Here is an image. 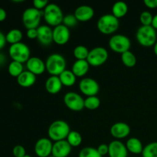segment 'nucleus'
<instances>
[{
	"label": "nucleus",
	"instance_id": "1",
	"mask_svg": "<svg viewBox=\"0 0 157 157\" xmlns=\"http://www.w3.org/2000/svg\"><path fill=\"white\" fill-rule=\"evenodd\" d=\"M71 132L70 126L66 121L58 120L52 122L48 130V135L52 141H61L67 139Z\"/></svg>",
	"mask_w": 157,
	"mask_h": 157
},
{
	"label": "nucleus",
	"instance_id": "2",
	"mask_svg": "<svg viewBox=\"0 0 157 157\" xmlns=\"http://www.w3.org/2000/svg\"><path fill=\"white\" fill-rule=\"evenodd\" d=\"M66 59L61 54H52L45 61L46 71L51 76H59L66 70Z\"/></svg>",
	"mask_w": 157,
	"mask_h": 157
},
{
	"label": "nucleus",
	"instance_id": "3",
	"mask_svg": "<svg viewBox=\"0 0 157 157\" xmlns=\"http://www.w3.org/2000/svg\"><path fill=\"white\" fill-rule=\"evenodd\" d=\"M43 17L48 25L55 28L62 24L64 15L62 10L58 5L49 3L43 10Z\"/></svg>",
	"mask_w": 157,
	"mask_h": 157
},
{
	"label": "nucleus",
	"instance_id": "4",
	"mask_svg": "<svg viewBox=\"0 0 157 157\" xmlns=\"http://www.w3.org/2000/svg\"><path fill=\"white\" fill-rule=\"evenodd\" d=\"M137 42L144 47L154 46L157 41L156 31L152 25L140 26L136 34Z\"/></svg>",
	"mask_w": 157,
	"mask_h": 157
},
{
	"label": "nucleus",
	"instance_id": "5",
	"mask_svg": "<svg viewBox=\"0 0 157 157\" xmlns=\"http://www.w3.org/2000/svg\"><path fill=\"white\" fill-rule=\"evenodd\" d=\"M120 21L117 18L112 14H106L100 17L97 22L99 32L104 35H111L118 29Z\"/></svg>",
	"mask_w": 157,
	"mask_h": 157
},
{
	"label": "nucleus",
	"instance_id": "6",
	"mask_svg": "<svg viewBox=\"0 0 157 157\" xmlns=\"http://www.w3.org/2000/svg\"><path fill=\"white\" fill-rule=\"evenodd\" d=\"M9 55L12 61L23 64L27 62L28 60L31 58V51L27 44L23 42H19L10 45Z\"/></svg>",
	"mask_w": 157,
	"mask_h": 157
},
{
	"label": "nucleus",
	"instance_id": "7",
	"mask_svg": "<svg viewBox=\"0 0 157 157\" xmlns=\"http://www.w3.org/2000/svg\"><path fill=\"white\" fill-rule=\"evenodd\" d=\"M43 11H39L34 7L28 8L22 14V22L27 29H38L40 26Z\"/></svg>",
	"mask_w": 157,
	"mask_h": 157
},
{
	"label": "nucleus",
	"instance_id": "8",
	"mask_svg": "<svg viewBox=\"0 0 157 157\" xmlns=\"http://www.w3.org/2000/svg\"><path fill=\"white\" fill-rule=\"evenodd\" d=\"M109 47L113 52L122 55L123 53L130 51L131 42L130 38L124 35H114L109 40Z\"/></svg>",
	"mask_w": 157,
	"mask_h": 157
},
{
	"label": "nucleus",
	"instance_id": "9",
	"mask_svg": "<svg viewBox=\"0 0 157 157\" xmlns=\"http://www.w3.org/2000/svg\"><path fill=\"white\" fill-rule=\"evenodd\" d=\"M108 56V52L105 48L96 47L89 52L87 61L90 66L99 67L107 61Z\"/></svg>",
	"mask_w": 157,
	"mask_h": 157
},
{
	"label": "nucleus",
	"instance_id": "10",
	"mask_svg": "<svg viewBox=\"0 0 157 157\" xmlns=\"http://www.w3.org/2000/svg\"><path fill=\"white\" fill-rule=\"evenodd\" d=\"M64 104L69 110L78 112L84 108V99L76 92H68L64 96Z\"/></svg>",
	"mask_w": 157,
	"mask_h": 157
},
{
	"label": "nucleus",
	"instance_id": "11",
	"mask_svg": "<svg viewBox=\"0 0 157 157\" xmlns=\"http://www.w3.org/2000/svg\"><path fill=\"white\" fill-rule=\"evenodd\" d=\"M79 89L81 93L87 97L97 96L100 90V86L94 79L84 78L80 81Z\"/></svg>",
	"mask_w": 157,
	"mask_h": 157
},
{
	"label": "nucleus",
	"instance_id": "12",
	"mask_svg": "<svg viewBox=\"0 0 157 157\" xmlns=\"http://www.w3.org/2000/svg\"><path fill=\"white\" fill-rule=\"evenodd\" d=\"M53 144L49 138L43 137L35 143L34 150L38 157H49L52 156Z\"/></svg>",
	"mask_w": 157,
	"mask_h": 157
},
{
	"label": "nucleus",
	"instance_id": "13",
	"mask_svg": "<svg viewBox=\"0 0 157 157\" xmlns=\"http://www.w3.org/2000/svg\"><path fill=\"white\" fill-rule=\"evenodd\" d=\"M70 30L63 24L56 26L53 29V41L58 45H64L70 39Z\"/></svg>",
	"mask_w": 157,
	"mask_h": 157
},
{
	"label": "nucleus",
	"instance_id": "14",
	"mask_svg": "<svg viewBox=\"0 0 157 157\" xmlns=\"http://www.w3.org/2000/svg\"><path fill=\"white\" fill-rule=\"evenodd\" d=\"M38 41L41 45L48 46L53 42V29L48 25H42L37 29Z\"/></svg>",
	"mask_w": 157,
	"mask_h": 157
},
{
	"label": "nucleus",
	"instance_id": "15",
	"mask_svg": "<svg viewBox=\"0 0 157 157\" xmlns=\"http://www.w3.org/2000/svg\"><path fill=\"white\" fill-rule=\"evenodd\" d=\"M26 67L27 71L35 76L42 75L46 71L45 62L38 57H31L26 62Z\"/></svg>",
	"mask_w": 157,
	"mask_h": 157
},
{
	"label": "nucleus",
	"instance_id": "16",
	"mask_svg": "<svg viewBox=\"0 0 157 157\" xmlns=\"http://www.w3.org/2000/svg\"><path fill=\"white\" fill-rule=\"evenodd\" d=\"M72 147L66 140L57 141L53 144L52 156L54 157H67L71 153Z\"/></svg>",
	"mask_w": 157,
	"mask_h": 157
},
{
	"label": "nucleus",
	"instance_id": "17",
	"mask_svg": "<svg viewBox=\"0 0 157 157\" xmlns=\"http://www.w3.org/2000/svg\"><path fill=\"white\" fill-rule=\"evenodd\" d=\"M109 146V157H127L128 156V150L126 147L125 144L121 141L113 140L108 144Z\"/></svg>",
	"mask_w": 157,
	"mask_h": 157
},
{
	"label": "nucleus",
	"instance_id": "18",
	"mask_svg": "<svg viewBox=\"0 0 157 157\" xmlns=\"http://www.w3.org/2000/svg\"><path fill=\"white\" fill-rule=\"evenodd\" d=\"M110 133L112 136L117 140L124 139L129 136L130 133V127L124 122H118L113 124L110 128Z\"/></svg>",
	"mask_w": 157,
	"mask_h": 157
},
{
	"label": "nucleus",
	"instance_id": "19",
	"mask_svg": "<svg viewBox=\"0 0 157 157\" xmlns=\"http://www.w3.org/2000/svg\"><path fill=\"white\" fill-rule=\"evenodd\" d=\"M77 20L81 22L90 21L94 15V11L90 6L87 5H83L77 8L74 13Z\"/></svg>",
	"mask_w": 157,
	"mask_h": 157
},
{
	"label": "nucleus",
	"instance_id": "20",
	"mask_svg": "<svg viewBox=\"0 0 157 157\" xmlns=\"http://www.w3.org/2000/svg\"><path fill=\"white\" fill-rule=\"evenodd\" d=\"M45 90L51 94H57L62 89V84L58 76H50L45 81Z\"/></svg>",
	"mask_w": 157,
	"mask_h": 157
},
{
	"label": "nucleus",
	"instance_id": "21",
	"mask_svg": "<svg viewBox=\"0 0 157 157\" xmlns=\"http://www.w3.org/2000/svg\"><path fill=\"white\" fill-rule=\"evenodd\" d=\"M36 82V76L29 71H24L17 78V83L22 87H30Z\"/></svg>",
	"mask_w": 157,
	"mask_h": 157
},
{
	"label": "nucleus",
	"instance_id": "22",
	"mask_svg": "<svg viewBox=\"0 0 157 157\" xmlns=\"http://www.w3.org/2000/svg\"><path fill=\"white\" fill-rule=\"evenodd\" d=\"M89 67L90 64L87 60H77L72 65L71 71L76 77L82 78L87 75L89 71Z\"/></svg>",
	"mask_w": 157,
	"mask_h": 157
},
{
	"label": "nucleus",
	"instance_id": "23",
	"mask_svg": "<svg viewBox=\"0 0 157 157\" xmlns=\"http://www.w3.org/2000/svg\"><path fill=\"white\" fill-rule=\"evenodd\" d=\"M125 145L127 150H128V152H130V153L136 155H139L140 154V153L142 154V152L144 147L143 146L142 142H141L138 138H130V139L127 141Z\"/></svg>",
	"mask_w": 157,
	"mask_h": 157
},
{
	"label": "nucleus",
	"instance_id": "24",
	"mask_svg": "<svg viewBox=\"0 0 157 157\" xmlns=\"http://www.w3.org/2000/svg\"><path fill=\"white\" fill-rule=\"evenodd\" d=\"M58 77L62 85L65 87H71L76 83L77 77L71 71V70L64 71Z\"/></svg>",
	"mask_w": 157,
	"mask_h": 157
},
{
	"label": "nucleus",
	"instance_id": "25",
	"mask_svg": "<svg viewBox=\"0 0 157 157\" xmlns=\"http://www.w3.org/2000/svg\"><path fill=\"white\" fill-rule=\"evenodd\" d=\"M128 12V6L124 2H117L112 7V15L118 19L125 16Z\"/></svg>",
	"mask_w": 157,
	"mask_h": 157
},
{
	"label": "nucleus",
	"instance_id": "26",
	"mask_svg": "<svg viewBox=\"0 0 157 157\" xmlns=\"http://www.w3.org/2000/svg\"><path fill=\"white\" fill-rule=\"evenodd\" d=\"M23 34L21 30L18 29H11L9 32L6 35V38L7 43L12 45V44H17V43L21 42V39H22Z\"/></svg>",
	"mask_w": 157,
	"mask_h": 157
},
{
	"label": "nucleus",
	"instance_id": "27",
	"mask_svg": "<svg viewBox=\"0 0 157 157\" xmlns=\"http://www.w3.org/2000/svg\"><path fill=\"white\" fill-rule=\"evenodd\" d=\"M8 71L9 74L12 77L14 78H18L23 71V64L20 62H17V61H12V62L9 63V67H8Z\"/></svg>",
	"mask_w": 157,
	"mask_h": 157
},
{
	"label": "nucleus",
	"instance_id": "28",
	"mask_svg": "<svg viewBox=\"0 0 157 157\" xmlns=\"http://www.w3.org/2000/svg\"><path fill=\"white\" fill-rule=\"evenodd\" d=\"M121 61L127 67H133L136 64V58L134 54L130 51L126 52L121 55Z\"/></svg>",
	"mask_w": 157,
	"mask_h": 157
},
{
	"label": "nucleus",
	"instance_id": "29",
	"mask_svg": "<svg viewBox=\"0 0 157 157\" xmlns=\"http://www.w3.org/2000/svg\"><path fill=\"white\" fill-rule=\"evenodd\" d=\"M66 140L67 141V143L70 144L71 147H78L82 143V136L79 132L73 130V131H71L69 133Z\"/></svg>",
	"mask_w": 157,
	"mask_h": 157
},
{
	"label": "nucleus",
	"instance_id": "30",
	"mask_svg": "<svg viewBox=\"0 0 157 157\" xmlns=\"http://www.w3.org/2000/svg\"><path fill=\"white\" fill-rule=\"evenodd\" d=\"M89 52L87 47L84 45H78L74 49V56L77 60H87Z\"/></svg>",
	"mask_w": 157,
	"mask_h": 157
},
{
	"label": "nucleus",
	"instance_id": "31",
	"mask_svg": "<svg viewBox=\"0 0 157 157\" xmlns=\"http://www.w3.org/2000/svg\"><path fill=\"white\" fill-rule=\"evenodd\" d=\"M142 157H157V142H152L144 147Z\"/></svg>",
	"mask_w": 157,
	"mask_h": 157
},
{
	"label": "nucleus",
	"instance_id": "32",
	"mask_svg": "<svg viewBox=\"0 0 157 157\" xmlns=\"http://www.w3.org/2000/svg\"><path fill=\"white\" fill-rule=\"evenodd\" d=\"M100 105H101V101L97 96L87 97L84 99V107L87 110H96L100 107Z\"/></svg>",
	"mask_w": 157,
	"mask_h": 157
},
{
	"label": "nucleus",
	"instance_id": "33",
	"mask_svg": "<svg viewBox=\"0 0 157 157\" xmlns=\"http://www.w3.org/2000/svg\"><path fill=\"white\" fill-rule=\"evenodd\" d=\"M78 157H103L98 153L96 148L91 147H87L83 148L80 151Z\"/></svg>",
	"mask_w": 157,
	"mask_h": 157
},
{
	"label": "nucleus",
	"instance_id": "34",
	"mask_svg": "<svg viewBox=\"0 0 157 157\" xmlns=\"http://www.w3.org/2000/svg\"><path fill=\"white\" fill-rule=\"evenodd\" d=\"M153 18V15L150 12H148V11H144L140 15V21L142 25L144 26L152 25Z\"/></svg>",
	"mask_w": 157,
	"mask_h": 157
},
{
	"label": "nucleus",
	"instance_id": "35",
	"mask_svg": "<svg viewBox=\"0 0 157 157\" xmlns=\"http://www.w3.org/2000/svg\"><path fill=\"white\" fill-rule=\"evenodd\" d=\"M78 20H77L76 17L75 16V15H72V14H69V15H65L64 16L63 18V25H65L66 27L72 28L75 27L77 24H78Z\"/></svg>",
	"mask_w": 157,
	"mask_h": 157
},
{
	"label": "nucleus",
	"instance_id": "36",
	"mask_svg": "<svg viewBox=\"0 0 157 157\" xmlns=\"http://www.w3.org/2000/svg\"><path fill=\"white\" fill-rule=\"evenodd\" d=\"M12 154L15 157H24L26 155V150L21 145H16L12 150Z\"/></svg>",
	"mask_w": 157,
	"mask_h": 157
},
{
	"label": "nucleus",
	"instance_id": "37",
	"mask_svg": "<svg viewBox=\"0 0 157 157\" xmlns=\"http://www.w3.org/2000/svg\"><path fill=\"white\" fill-rule=\"evenodd\" d=\"M48 4V1L47 0H34L33 1V7L39 11L44 10Z\"/></svg>",
	"mask_w": 157,
	"mask_h": 157
},
{
	"label": "nucleus",
	"instance_id": "38",
	"mask_svg": "<svg viewBox=\"0 0 157 157\" xmlns=\"http://www.w3.org/2000/svg\"><path fill=\"white\" fill-rule=\"evenodd\" d=\"M98 153L101 154V156H106V155H108L109 152V146L107 144H102L101 145L98 146V147L97 148Z\"/></svg>",
	"mask_w": 157,
	"mask_h": 157
},
{
	"label": "nucleus",
	"instance_id": "39",
	"mask_svg": "<svg viewBox=\"0 0 157 157\" xmlns=\"http://www.w3.org/2000/svg\"><path fill=\"white\" fill-rule=\"evenodd\" d=\"M26 35L29 39H36V38H38V30H37V29H27Z\"/></svg>",
	"mask_w": 157,
	"mask_h": 157
},
{
	"label": "nucleus",
	"instance_id": "40",
	"mask_svg": "<svg viewBox=\"0 0 157 157\" xmlns=\"http://www.w3.org/2000/svg\"><path fill=\"white\" fill-rule=\"evenodd\" d=\"M144 5L149 9H156L157 0H144Z\"/></svg>",
	"mask_w": 157,
	"mask_h": 157
},
{
	"label": "nucleus",
	"instance_id": "41",
	"mask_svg": "<svg viewBox=\"0 0 157 157\" xmlns=\"http://www.w3.org/2000/svg\"><path fill=\"white\" fill-rule=\"evenodd\" d=\"M6 43H7V41H6V35L0 31V50L6 46Z\"/></svg>",
	"mask_w": 157,
	"mask_h": 157
},
{
	"label": "nucleus",
	"instance_id": "42",
	"mask_svg": "<svg viewBox=\"0 0 157 157\" xmlns=\"http://www.w3.org/2000/svg\"><path fill=\"white\" fill-rule=\"evenodd\" d=\"M6 17H7V12H6V11L4 9L0 7V22L5 21L6 19Z\"/></svg>",
	"mask_w": 157,
	"mask_h": 157
},
{
	"label": "nucleus",
	"instance_id": "43",
	"mask_svg": "<svg viewBox=\"0 0 157 157\" xmlns=\"http://www.w3.org/2000/svg\"><path fill=\"white\" fill-rule=\"evenodd\" d=\"M152 26H153V27L156 30L157 29V14L156 15H154V16H153V22H152Z\"/></svg>",
	"mask_w": 157,
	"mask_h": 157
},
{
	"label": "nucleus",
	"instance_id": "44",
	"mask_svg": "<svg viewBox=\"0 0 157 157\" xmlns=\"http://www.w3.org/2000/svg\"><path fill=\"white\" fill-rule=\"evenodd\" d=\"M5 61H6V57L4 56L3 54H0V65L4 64Z\"/></svg>",
	"mask_w": 157,
	"mask_h": 157
},
{
	"label": "nucleus",
	"instance_id": "45",
	"mask_svg": "<svg viewBox=\"0 0 157 157\" xmlns=\"http://www.w3.org/2000/svg\"><path fill=\"white\" fill-rule=\"evenodd\" d=\"M153 52H154L155 55L157 56V41L156 42V44H154V46H153Z\"/></svg>",
	"mask_w": 157,
	"mask_h": 157
},
{
	"label": "nucleus",
	"instance_id": "46",
	"mask_svg": "<svg viewBox=\"0 0 157 157\" xmlns=\"http://www.w3.org/2000/svg\"><path fill=\"white\" fill-rule=\"evenodd\" d=\"M24 157H32V156H29V155H26V156H24Z\"/></svg>",
	"mask_w": 157,
	"mask_h": 157
},
{
	"label": "nucleus",
	"instance_id": "47",
	"mask_svg": "<svg viewBox=\"0 0 157 157\" xmlns=\"http://www.w3.org/2000/svg\"><path fill=\"white\" fill-rule=\"evenodd\" d=\"M49 157H54V156H50Z\"/></svg>",
	"mask_w": 157,
	"mask_h": 157
}]
</instances>
